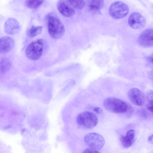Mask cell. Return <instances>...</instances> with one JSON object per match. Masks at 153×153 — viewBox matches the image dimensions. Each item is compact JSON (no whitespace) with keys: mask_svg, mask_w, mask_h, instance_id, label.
<instances>
[{"mask_svg":"<svg viewBox=\"0 0 153 153\" xmlns=\"http://www.w3.org/2000/svg\"><path fill=\"white\" fill-rule=\"evenodd\" d=\"M48 33L52 38L57 39L64 34L65 28L63 24L56 15L50 13L47 16Z\"/></svg>","mask_w":153,"mask_h":153,"instance_id":"obj_1","label":"cell"},{"mask_svg":"<svg viewBox=\"0 0 153 153\" xmlns=\"http://www.w3.org/2000/svg\"><path fill=\"white\" fill-rule=\"evenodd\" d=\"M104 107L109 111L116 114L127 112L128 106L124 101L115 97H109L105 99L103 102Z\"/></svg>","mask_w":153,"mask_h":153,"instance_id":"obj_2","label":"cell"},{"mask_svg":"<svg viewBox=\"0 0 153 153\" xmlns=\"http://www.w3.org/2000/svg\"><path fill=\"white\" fill-rule=\"evenodd\" d=\"M76 122L79 126L86 129H91L98 123V118L93 113L88 111L81 112L77 116Z\"/></svg>","mask_w":153,"mask_h":153,"instance_id":"obj_3","label":"cell"},{"mask_svg":"<svg viewBox=\"0 0 153 153\" xmlns=\"http://www.w3.org/2000/svg\"><path fill=\"white\" fill-rule=\"evenodd\" d=\"M43 48L42 40L39 39L31 42L27 47L25 51L27 57L33 60L38 59L41 56Z\"/></svg>","mask_w":153,"mask_h":153,"instance_id":"obj_4","label":"cell"},{"mask_svg":"<svg viewBox=\"0 0 153 153\" xmlns=\"http://www.w3.org/2000/svg\"><path fill=\"white\" fill-rule=\"evenodd\" d=\"M84 141L90 148L97 151L102 149L105 143L103 137L100 134L94 132L86 134L84 137Z\"/></svg>","mask_w":153,"mask_h":153,"instance_id":"obj_5","label":"cell"},{"mask_svg":"<svg viewBox=\"0 0 153 153\" xmlns=\"http://www.w3.org/2000/svg\"><path fill=\"white\" fill-rule=\"evenodd\" d=\"M110 16L115 19H119L126 16L128 12L127 5L121 1H117L110 5L109 9Z\"/></svg>","mask_w":153,"mask_h":153,"instance_id":"obj_6","label":"cell"},{"mask_svg":"<svg viewBox=\"0 0 153 153\" xmlns=\"http://www.w3.org/2000/svg\"><path fill=\"white\" fill-rule=\"evenodd\" d=\"M128 97L129 100L134 104L142 106L145 102V97L143 92L136 88H132L128 93Z\"/></svg>","mask_w":153,"mask_h":153,"instance_id":"obj_7","label":"cell"},{"mask_svg":"<svg viewBox=\"0 0 153 153\" xmlns=\"http://www.w3.org/2000/svg\"><path fill=\"white\" fill-rule=\"evenodd\" d=\"M129 25L134 29H140L144 27L146 24L145 18L138 12H133L131 14L128 19Z\"/></svg>","mask_w":153,"mask_h":153,"instance_id":"obj_8","label":"cell"},{"mask_svg":"<svg viewBox=\"0 0 153 153\" xmlns=\"http://www.w3.org/2000/svg\"><path fill=\"white\" fill-rule=\"evenodd\" d=\"M57 7L60 13L65 17H71L75 13V8L70 0L59 1L57 2Z\"/></svg>","mask_w":153,"mask_h":153,"instance_id":"obj_9","label":"cell"},{"mask_svg":"<svg viewBox=\"0 0 153 153\" xmlns=\"http://www.w3.org/2000/svg\"><path fill=\"white\" fill-rule=\"evenodd\" d=\"M138 41L139 45L144 47L153 46V29L145 30L139 36Z\"/></svg>","mask_w":153,"mask_h":153,"instance_id":"obj_10","label":"cell"},{"mask_svg":"<svg viewBox=\"0 0 153 153\" xmlns=\"http://www.w3.org/2000/svg\"><path fill=\"white\" fill-rule=\"evenodd\" d=\"M20 29V24L15 19H8L4 24V30L7 34L13 35L18 33Z\"/></svg>","mask_w":153,"mask_h":153,"instance_id":"obj_11","label":"cell"},{"mask_svg":"<svg viewBox=\"0 0 153 153\" xmlns=\"http://www.w3.org/2000/svg\"><path fill=\"white\" fill-rule=\"evenodd\" d=\"M13 39L9 36H4L0 39V51L1 53H6L10 51L14 46Z\"/></svg>","mask_w":153,"mask_h":153,"instance_id":"obj_12","label":"cell"},{"mask_svg":"<svg viewBox=\"0 0 153 153\" xmlns=\"http://www.w3.org/2000/svg\"><path fill=\"white\" fill-rule=\"evenodd\" d=\"M135 131L133 129L128 131L125 135H123L120 137V142L125 148L130 147L134 142Z\"/></svg>","mask_w":153,"mask_h":153,"instance_id":"obj_13","label":"cell"},{"mask_svg":"<svg viewBox=\"0 0 153 153\" xmlns=\"http://www.w3.org/2000/svg\"><path fill=\"white\" fill-rule=\"evenodd\" d=\"M103 0L91 1L89 4L90 9L93 12L98 11L103 7Z\"/></svg>","mask_w":153,"mask_h":153,"instance_id":"obj_14","label":"cell"},{"mask_svg":"<svg viewBox=\"0 0 153 153\" xmlns=\"http://www.w3.org/2000/svg\"><path fill=\"white\" fill-rule=\"evenodd\" d=\"M43 27L41 26H33L29 29L27 35L30 37H33L39 34L42 31Z\"/></svg>","mask_w":153,"mask_h":153,"instance_id":"obj_15","label":"cell"},{"mask_svg":"<svg viewBox=\"0 0 153 153\" xmlns=\"http://www.w3.org/2000/svg\"><path fill=\"white\" fill-rule=\"evenodd\" d=\"M146 99L147 108L150 112L153 114V91H148L146 94Z\"/></svg>","mask_w":153,"mask_h":153,"instance_id":"obj_16","label":"cell"},{"mask_svg":"<svg viewBox=\"0 0 153 153\" xmlns=\"http://www.w3.org/2000/svg\"><path fill=\"white\" fill-rule=\"evenodd\" d=\"M42 0H27L25 1L26 6L31 9H35L39 7L43 3Z\"/></svg>","mask_w":153,"mask_h":153,"instance_id":"obj_17","label":"cell"},{"mask_svg":"<svg viewBox=\"0 0 153 153\" xmlns=\"http://www.w3.org/2000/svg\"><path fill=\"white\" fill-rule=\"evenodd\" d=\"M10 63L9 61L6 58H2L0 61L1 72H4L10 68Z\"/></svg>","mask_w":153,"mask_h":153,"instance_id":"obj_18","label":"cell"},{"mask_svg":"<svg viewBox=\"0 0 153 153\" xmlns=\"http://www.w3.org/2000/svg\"><path fill=\"white\" fill-rule=\"evenodd\" d=\"M70 1L75 9L81 10L83 8L85 4V2L83 0H71Z\"/></svg>","mask_w":153,"mask_h":153,"instance_id":"obj_19","label":"cell"},{"mask_svg":"<svg viewBox=\"0 0 153 153\" xmlns=\"http://www.w3.org/2000/svg\"><path fill=\"white\" fill-rule=\"evenodd\" d=\"M82 153H100L97 150H94L90 148L86 149H85Z\"/></svg>","mask_w":153,"mask_h":153,"instance_id":"obj_20","label":"cell"},{"mask_svg":"<svg viewBox=\"0 0 153 153\" xmlns=\"http://www.w3.org/2000/svg\"><path fill=\"white\" fill-rule=\"evenodd\" d=\"M94 110L96 113L99 114L101 112L102 109L100 108L95 107L94 108Z\"/></svg>","mask_w":153,"mask_h":153,"instance_id":"obj_21","label":"cell"},{"mask_svg":"<svg viewBox=\"0 0 153 153\" xmlns=\"http://www.w3.org/2000/svg\"><path fill=\"white\" fill-rule=\"evenodd\" d=\"M147 60L149 62L153 64V53L148 57Z\"/></svg>","mask_w":153,"mask_h":153,"instance_id":"obj_22","label":"cell"},{"mask_svg":"<svg viewBox=\"0 0 153 153\" xmlns=\"http://www.w3.org/2000/svg\"><path fill=\"white\" fill-rule=\"evenodd\" d=\"M153 140V135L149 136L148 138V140L149 141H152Z\"/></svg>","mask_w":153,"mask_h":153,"instance_id":"obj_23","label":"cell"},{"mask_svg":"<svg viewBox=\"0 0 153 153\" xmlns=\"http://www.w3.org/2000/svg\"><path fill=\"white\" fill-rule=\"evenodd\" d=\"M150 75L151 77L153 79V70L150 72Z\"/></svg>","mask_w":153,"mask_h":153,"instance_id":"obj_24","label":"cell"}]
</instances>
